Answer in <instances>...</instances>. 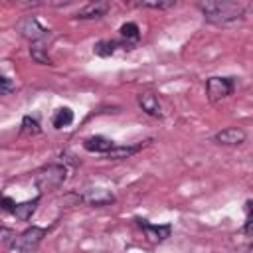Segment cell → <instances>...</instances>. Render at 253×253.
<instances>
[{
    "label": "cell",
    "instance_id": "cell-20",
    "mask_svg": "<svg viewBox=\"0 0 253 253\" xmlns=\"http://www.w3.org/2000/svg\"><path fill=\"white\" fill-rule=\"evenodd\" d=\"M245 208H247V221L243 225V233L245 235H253V200H249L245 204Z\"/></svg>",
    "mask_w": 253,
    "mask_h": 253
},
{
    "label": "cell",
    "instance_id": "cell-19",
    "mask_svg": "<svg viewBox=\"0 0 253 253\" xmlns=\"http://www.w3.org/2000/svg\"><path fill=\"white\" fill-rule=\"evenodd\" d=\"M138 8H152V10H168L176 6V0H148V2H136Z\"/></svg>",
    "mask_w": 253,
    "mask_h": 253
},
{
    "label": "cell",
    "instance_id": "cell-11",
    "mask_svg": "<svg viewBox=\"0 0 253 253\" xmlns=\"http://www.w3.org/2000/svg\"><path fill=\"white\" fill-rule=\"evenodd\" d=\"M83 148L87 152H95V154H107L111 148H115V142L107 136H101V134H95V136H89L83 140Z\"/></svg>",
    "mask_w": 253,
    "mask_h": 253
},
{
    "label": "cell",
    "instance_id": "cell-6",
    "mask_svg": "<svg viewBox=\"0 0 253 253\" xmlns=\"http://www.w3.org/2000/svg\"><path fill=\"white\" fill-rule=\"evenodd\" d=\"M136 223L144 231V235L150 243H162L172 235V225L170 223H150L144 217H136Z\"/></svg>",
    "mask_w": 253,
    "mask_h": 253
},
{
    "label": "cell",
    "instance_id": "cell-18",
    "mask_svg": "<svg viewBox=\"0 0 253 253\" xmlns=\"http://www.w3.org/2000/svg\"><path fill=\"white\" fill-rule=\"evenodd\" d=\"M20 130H22V134H28V136H36V134H40V132H42V126H40V121H38L36 117H32V115H26V117L22 119Z\"/></svg>",
    "mask_w": 253,
    "mask_h": 253
},
{
    "label": "cell",
    "instance_id": "cell-22",
    "mask_svg": "<svg viewBox=\"0 0 253 253\" xmlns=\"http://www.w3.org/2000/svg\"><path fill=\"white\" fill-rule=\"evenodd\" d=\"M14 89H16V83H14L10 77L2 75V77H0V95H10Z\"/></svg>",
    "mask_w": 253,
    "mask_h": 253
},
{
    "label": "cell",
    "instance_id": "cell-13",
    "mask_svg": "<svg viewBox=\"0 0 253 253\" xmlns=\"http://www.w3.org/2000/svg\"><path fill=\"white\" fill-rule=\"evenodd\" d=\"M121 38H123V45H125V49H132L134 45H136V42H138V38H140V30H138V26L134 24V22H126V24H123L121 26Z\"/></svg>",
    "mask_w": 253,
    "mask_h": 253
},
{
    "label": "cell",
    "instance_id": "cell-17",
    "mask_svg": "<svg viewBox=\"0 0 253 253\" xmlns=\"http://www.w3.org/2000/svg\"><path fill=\"white\" fill-rule=\"evenodd\" d=\"M30 55H32V59H34L36 63H40V65H53V63H51V57L47 55V49H45L40 42L30 43Z\"/></svg>",
    "mask_w": 253,
    "mask_h": 253
},
{
    "label": "cell",
    "instance_id": "cell-9",
    "mask_svg": "<svg viewBox=\"0 0 253 253\" xmlns=\"http://www.w3.org/2000/svg\"><path fill=\"white\" fill-rule=\"evenodd\" d=\"M136 103H138V107H140L148 117H154V119H160V117H162V107H160V101H158V97H156L154 93H150V91L140 93V95L136 97Z\"/></svg>",
    "mask_w": 253,
    "mask_h": 253
},
{
    "label": "cell",
    "instance_id": "cell-15",
    "mask_svg": "<svg viewBox=\"0 0 253 253\" xmlns=\"http://www.w3.org/2000/svg\"><path fill=\"white\" fill-rule=\"evenodd\" d=\"M73 123V111L69 109V107H57L55 111H53V115H51V125H53V128H65V126H69Z\"/></svg>",
    "mask_w": 253,
    "mask_h": 253
},
{
    "label": "cell",
    "instance_id": "cell-3",
    "mask_svg": "<svg viewBox=\"0 0 253 253\" xmlns=\"http://www.w3.org/2000/svg\"><path fill=\"white\" fill-rule=\"evenodd\" d=\"M47 227H40V225H30L26 227L20 235H16V241H14V249L22 251V253H32L40 247L42 239L47 235Z\"/></svg>",
    "mask_w": 253,
    "mask_h": 253
},
{
    "label": "cell",
    "instance_id": "cell-5",
    "mask_svg": "<svg viewBox=\"0 0 253 253\" xmlns=\"http://www.w3.org/2000/svg\"><path fill=\"white\" fill-rule=\"evenodd\" d=\"M16 30L20 32L22 38L30 40L32 43H36V42H40V40H43V38L47 36V30H45L34 16H24V18H20L18 24H16Z\"/></svg>",
    "mask_w": 253,
    "mask_h": 253
},
{
    "label": "cell",
    "instance_id": "cell-2",
    "mask_svg": "<svg viewBox=\"0 0 253 253\" xmlns=\"http://www.w3.org/2000/svg\"><path fill=\"white\" fill-rule=\"evenodd\" d=\"M65 180H67V166L65 164H47V166L40 168L34 176V184H36L40 194L61 188Z\"/></svg>",
    "mask_w": 253,
    "mask_h": 253
},
{
    "label": "cell",
    "instance_id": "cell-14",
    "mask_svg": "<svg viewBox=\"0 0 253 253\" xmlns=\"http://www.w3.org/2000/svg\"><path fill=\"white\" fill-rule=\"evenodd\" d=\"M146 142H150V140H146ZM146 142H138V144H132V146H119V144H115V148H111L105 156L109 158V160H123V158H130L132 154H136Z\"/></svg>",
    "mask_w": 253,
    "mask_h": 253
},
{
    "label": "cell",
    "instance_id": "cell-8",
    "mask_svg": "<svg viewBox=\"0 0 253 253\" xmlns=\"http://www.w3.org/2000/svg\"><path fill=\"white\" fill-rule=\"evenodd\" d=\"M79 202H85L89 206H95V208H101V206H109L115 202V196L105 190V188H87L81 196H77Z\"/></svg>",
    "mask_w": 253,
    "mask_h": 253
},
{
    "label": "cell",
    "instance_id": "cell-23",
    "mask_svg": "<svg viewBox=\"0 0 253 253\" xmlns=\"http://www.w3.org/2000/svg\"><path fill=\"white\" fill-rule=\"evenodd\" d=\"M14 206H16V202H14L12 198H8V196H4V198H2V210H4V211H10V213H12Z\"/></svg>",
    "mask_w": 253,
    "mask_h": 253
},
{
    "label": "cell",
    "instance_id": "cell-16",
    "mask_svg": "<svg viewBox=\"0 0 253 253\" xmlns=\"http://www.w3.org/2000/svg\"><path fill=\"white\" fill-rule=\"evenodd\" d=\"M119 45H121V43L115 42V40H101V42H97V43L93 45V53L99 55V57H109V55H113V53L117 51Z\"/></svg>",
    "mask_w": 253,
    "mask_h": 253
},
{
    "label": "cell",
    "instance_id": "cell-1",
    "mask_svg": "<svg viewBox=\"0 0 253 253\" xmlns=\"http://www.w3.org/2000/svg\"><path fill=\"white\" fill-rule=\"evenodd\" d=\"M198 8L202 10L206 22L215 26H231L243 20L245 6L237 2H225V0H206L200 2Z\"/></svg>",
    "mask_w": 253,
    "mask_h": 253
},
{
    "label": "cell",
    "instance_id": "cell-12",
    "mask_svg": "<svg viewBox=\"0 0 253 253\" xmlns=\"http://www.w3.org/2000/svg\"><path fill=\"white\" fill-rule=\"evenodd\" d=\"M38 204H40V196H36V198H32V200H26V202H20V204L14 206L12 215H14L16 219H20V221H30L32 215H34L36 210H38Z\"/></svg>",
    "mask_w": 253,
    "mask_h": 253
},
{
    "label": "cell",
    "instance_id": "cell-10",
    "mask_svg": "<svg viewBox=\"0 0 253 253\" xmlns=\"http://www.w3.org/2000/svg\"><path fill=\"white\" fill-rule=\"evenodd\" d=\"M111 10V2H89L85 8H81L77 14H75V18H79V20H99V18H103V16H107V12Z\"/></svg>",
    "mask_w": 253,
    "mask_h": 253
},
{
    "label": "cell",
    "instance_id": "cell-24",
    "mask_svg": "<svg viewBox=\"0 0 253 253\" xmlns=\"http://www.w3.org/2000/svg\"><path fill=\"white\" fill-rule=\"evenodd\" d=\"M251 251H253V245H251Z\"/></svg>",
    "mask_w": 253,
    "mask_h": 253
},
{
    "label": "cell",
    "instance_id": "cell-7",
    "mask_svg": "<svg viewBox=\"0 0 253 253\" xmlns=\"http://www.w3.org/2000/svg\"><path fill=\"white\" fill-rule=\"evenodd\" d=\"M247 138V132L241 126H227L213 134V142L221 146H239Z\"/></svg>",
    "mask_w": 253,
    "mask_h": 253
},
{
    "label": "cell",
    "instance_id": "cell-4",
    "mask_svg": "<svg viewBox=\"0 0 253 253\" xmlns=\"http://www.w3.org/2000/svg\"><path fill=\"white\" fill-rule=\"evenodd\" d=\"M235 89V81L233 77H219V75H213L206 81V97L210 103H217L225 97H229Z\"/></svg>",
    "mask_w": 253,
    "mask_h": 253
},
{
    "label": "cell",
    "instance_id": "cell-21",
    "mask_svg": "<svg viewBox=\"0 0 253 253\" xmlns=\"http://www.w3.org/2000/svg\"><path fill=\"white\" fill-rule=\"evenodd\" d=\"M0 239H2V245L4 247H14V241H16V233L8 227H2L0 229Z\"/></svg>",
    "mask_w": 253,
    "mask_h": 253
}]
</instances>
